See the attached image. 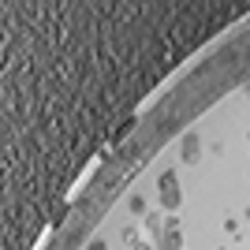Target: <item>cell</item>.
Instances as JSON below:
<instances>
[{"instance_id":"cell-1","label":"cell","mask_w":250,"mask_h":250,"mask_svg":"<svg viewBox=\"0 0 250 250\" xmlns=\"http://www.w3.org/2000/svg\"><path fill=\"white\" fill-rule=\"evenodd\" d=\"M157 187H161V206H165L168 213H176L179 202H183V194H179V187H176V168H165L161 179H157Z\"/></svg>"},{"instance_id":"cell-2","label":"cell","mask_w":250,"mask_h":250,"mask_svg":"<svg viewBox=\"0 0 250 250\" xmlns=\"http://www.w3.org/2000/svg\"><path fill=\"white\" fill-rule=\"evenodd\" d=\"M179 157H183V165H194V161L202 157V138L194 135V131L183 135V142H179Z\"/></svg>"},{"instance_id":"cell-3","label":"cell","mask_w":250,"mask_h":250,"mask_svg":"<svg viewBox=\"0 0 250 250\" xmlns=\"http://www.w3.org/2000/svg\"><path fill=\"white\" fill-rule=\"evenodd\" d=\"M161 231V228H157ZM183 247V235H179V228H165L161 231V250H179Z\"/></svg>"},{"instance_id":"cell-4","label":"cell","mask_w":250,"mask_h":250,"mask_svg":"<svg viewBox=\"0 0 250 250\" xmlns=\"http://www.w3.org/2000/svg\"><path fill=\"white\" fill-rule=\"evenodd\" d=\"M131 131H135V116H127L124 124H120V127H116V131H112V138H108V142H124V138L131 135Z\"/></svg>"},{"instance_id":"cell-5","label":"cell","mask_w":250,"mask_h":250,"mask_svg":"<svg viewBox=\"0 0 250 250\" xmlns=\"http://www.w3.org/2000/svg\"><path fill=\"white\" fill-rule=\"evenodd\" d=\"M131 213H146V198L142 194H131Z\"/></svg>"},{"instance_id":"cell-6","label":"cell","mask_w":250,"mask_h":250,"mask_svg":"<svg viewBox=\"0 0 250 250\" xmlns=\"http://www.w3.org/2000/svg\"><path fill=\"white\" fill-rule=\"evenodd\" d=\"M86 250H108V243H104V239H90V243H86Z\"/></svg>"}]
</instances>
